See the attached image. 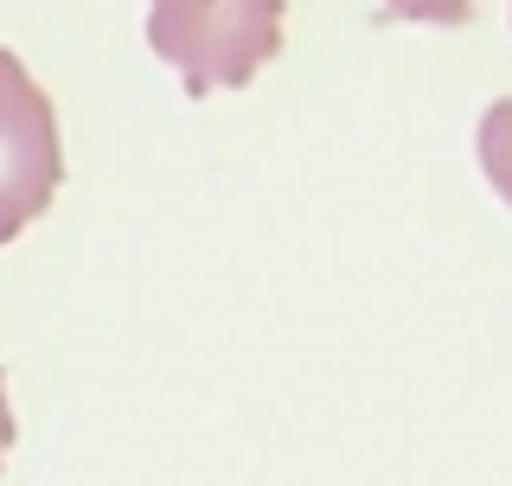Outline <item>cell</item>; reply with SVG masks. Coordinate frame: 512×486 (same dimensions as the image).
I'll return each instance as SVG.
<instances>
[{
  "instance_id": "1",
  "label": "cell",
  "mask_w": 512,
  "mask_h": 486,
  "mask_svg": "<svg viewBox=\"0 0 512 486\" xmlns=\"http://www.w3.org/2000/svg\"><path fill=\"white\" fill-rule=\"evenodd\" d=\"M282 13L288 0H148V45L186 96L244 90L282 52Z\"/></svg>"
},
{
  "instance_id": "2",
  "label": "cell",
  "mask_w": 512,
  "mask_h": 486,
  "mask_svg": "<svg viewBox=\"0 0 512 486\" xmlns=\"http://www.w3.org/2000/svg\"><path fill=\"white\" fill-rule=\"evenodd\" d=\"M64 180L58 109L32 84V71L0 45V243H13L52 205Z\"/></svg>"
},
{
  "instance_id": "3",
  "label": "cell",
  "mask_w": 512,
  "mask_h": 486,
  "mask_svg": "<svg viewBox=\"0 0 512 486\" xmlns=\"http://www.w3.org/2000/svg\"><path fill=\"white\" fill-rule=\"evenodd\" d=\"M474 154H480V173L493 180V192L512 205V96L487 103V116L474 128Z\"/></svg>"
},
{
  "instance_id": "4",
  "label": "cell",
  "mask_w": 512,
  "mask_h": 486,
  "mask_svg": "<svg viewBox=\"0 0 512 486\" xmlns=\"http://www.w3.org/2000/svg\"><path fill=\"white\" fill-rule=\"evenodd\" d=\"M474 13V0H384V20H410V26H461Z\"/></svg>"
},
{
  "instance_id": "5",
  "label": "cell",
  "mask_w": 512,
  "mask_h": 486,
  "mask_svg": "<svg viewBox=\"0 0 512 486\" xmlns=\"http://www.w3.org/2000/svg\"><path fill=\"white\" fill-rule=\"evenodd\" d=\"M7 448H13V403H7V378H0V467H7Z\"/></svg>"
}]
</instances>
